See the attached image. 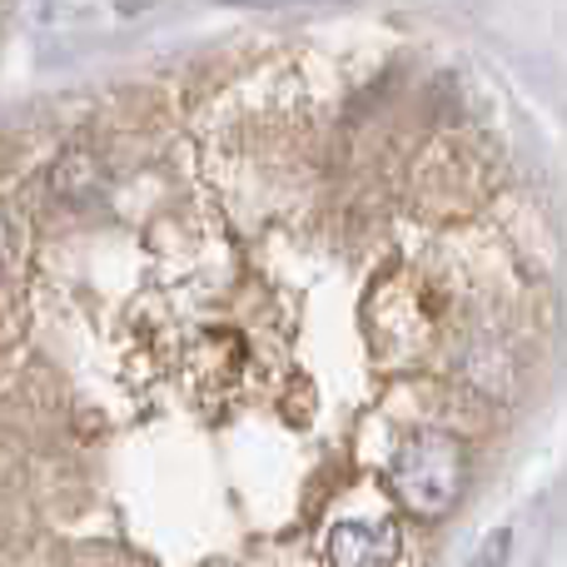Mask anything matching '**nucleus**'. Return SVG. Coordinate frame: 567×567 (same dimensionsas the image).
Segmentation results:
<instances>
[{
  "mask_svg": "<svg viewBox=\"0 0 567 567\" xmlns=\"http://www.w3.org/2000/svg\"><path fill=\"white\" fill-rule=\"evenodd\" d=\"M463 478H468V458L463 443L443 429H419L399 443L389 463V493L409 518L439 523L458 508L463 498Z\"/></svg>",
  "mask_w": 567,
  "mask_h": 567,
  "instance_id": "f257e3e1",
  "label": "nucleus"
},
{
  "mask_svg": "<svg viewBox=\"0 0 567 567\" xmlns=\"http://www.w3.org/2000/svg\"><path fill=\"white\" fill-rule=\"evenodd\" d=\"M399 558L393 523H339L329 533V567H383Z\"/></svg>",
  "mask_w": 567,
  "mask_h": 567,
  "instance_id": "f03ea898",
  "label": "nucleus"
},
{
  "mask_svg": "<svg viewBox=\"0 0 567 567\" xmlns=\"http://www.w3.org/2000/svg\"><path fill=\"white\" fill-rule=\"evenodd\" d=\"M235 6H284V0H235Z\"/></svg>",
  "mask_w": 567,
  "mask_h": 567,
  "instance_id": "7ed1b4c3",
  "label": "nucleus"
},
{
  "mask_svg": "<svg viewBox=\"0 0 567 567\" xmlns=\"http://www.w3.org/2000/svg\"><path fill=\"white\" fill-rule=\"evenodd\" d=\"M0 249H6V225H0Z\"/></svg>",
  "mask_w": 567,
  "mask_h": 567,
  "instance_id": "20e7f679",
  "label": "nucleus"
}]
</instances>
